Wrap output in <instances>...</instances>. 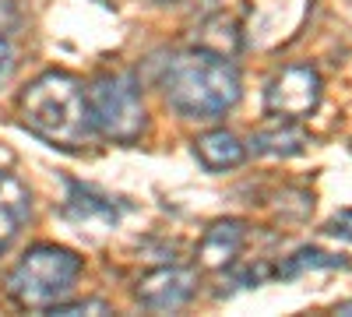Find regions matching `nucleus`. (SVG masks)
Listing matches in <instances>:
<instances>
[{"label": "nucleus", "mask_w": 352, "mask_h": 317, "mask_svg": "<svg viewBox=\"0 0 352 317\" xmlns=\"http://www.w3.org/2000/svg\"><path fill=\"white\" fill-rule=\"evenodd\" d=\"M243 243H247V222H240V219L212 222L197 243V261H201V268L222 272L229 265H236Z\"/></svg>", "instance_id": "0eeeda50"}, {"label": "nucleus", "mask_w": 352, "mask_h": 317, "mask_svg": "<svg viewBox=\"0 0 352 317\" xmlns=\"http://www.w3.org/2000/svg\"><path fill=\"white\" fill-rule=\"evenodd\" d=\"M11 67H14V53H11V43L0 36V81H4L8 74H11Z\"/></svg>", "instance_id": "dca6fc26"}, {"label": "nucleus", "mask_w": 352, "mask_h": 317, "mask_svg": "<svg viewBox=\"0 0 352 317\" xmlns=\"http://www.w3.org/2000/svg\"><path fill=\"white\" fill-rule=\"evenodd\" d=\"M335 314H342V317H352V300H349V303H338V307H335Z\"/></svg>", "instance_id": "f3484780"}, {"label": "nucleus", "mask_w": 352, "mask_h": 317, "mask_svg": "<svg viewBox=\"0 0 352 317\" xmlns=\"http://www.w3.org/2000/svg\"><path fill=\"white\" fill-rule=\"evenodd\" d=\"M324 233L342 240V243H352V208H342L338 215H331L328 226H324Z\"/></svg>", "instance_id": "2eb2a0df"}, {"label": "nucleus", "mask_w": 352, "mask_h": 317, "mask_svg": "<svg viewBox=\"0 0 352 317\" xmlns=\"http://www.w3.org/2000/svg\"><path fill=\"white\" fill-rule=\"evenodd\" d=\"M335 268H349V261L342 254L320 250V247H300L296 254H289L275 268V278H296L303 272H335Z\"/></svg>", "instance_id": "ddd939ff"}, {"label": "nucleus", "mask_w": 352, "mask_h": 317, "mask_svg": "<svg viewBox=\"0 0 352 317\" xmlns=\"http://www.w3.org/2000/svg\"><path fill=\"white\" fill-rule=\"evenodd\" d=\"M155 4H169V0H155Z\"/></svg>", "instance_id": "a211bd4d"}, {"label": "nucleus", "mask_w": 352, "mask_h": 317, "mask_svg": "<svg viewBox=\"0 0 352 317\" xmlns=\"http://www.w3.org/2000/svg\"><path fill=\"white\" fill-rule=\"evenodd\" d=\"M194 289H197V275L190 268H176V265H166V268H155L148 272L141 282H138V303L152 314H173L194 300Z\"/></svg>", "instance_id": "423d86ee"}, {"label": "nucleus", "mask_w": 352, "mask_h": 317, "mask_svg": "<svg viewBox=\"0 0 352 317\" xmlns=\"http://www.w3.org/2000/svg\"><path fill=\"white\" fill-rule=\"evenodd\" d=\"M50 314H60V317H74V314H113V307L109 303H102V300H74V303H53L50 307Z\"/></svg>", "instance_id": "4468645a"}, {"label": "nucleus", "mask_w": 352, "mask_h": 317, "mask_svg": "<svg viewBox=\"0 0 352 317\" xmlns=\"http://www.w3.org/2000/svg\"><path fill=\"white\" fill-rule=\"evenodd\" d=\"M81 257L67 247L39 243L25 250V257L8 272V296L25 310H50L71 296L74 282L81 278Z\"/></svg>", "instance_id": "7ed1b4c3"}, {"label": "nucleus", "mask_w": 352, "mask_h": 317, "mask_svg": "<svg viewBox=\"0 0 352 317\" xmlns=\"http://www.w3.org/2000/svg\"><path fill=\"white\" fill-rule=\"evenodd\" d=\"M194 50L215 53V56H236L243 50V28L232 14H208L194 28Z\"/></svg>", "instance_id": "f8f14e48"}, {"label": "nucleus", "mask_w": 352, "mask_h": 317, "mask_svg": "<svg viewBox=\"0 0 352 317\" xmlns=\"http://www.w3.org/2000/svg\"><path fill=\"white\" fill-rule=\"evenodd\" d=\"M320 96H324V81L310 64H289L272 74L268 89H264V109L282 120H307L317 113Z\"/></svg>", "instance_id": "39448f33"}, {"label": "nucleus", "mask_w": 352, "mask_h": 317, "mask_svg": "<svg viewBox=\"0 0 352 317\" xmlns=\"http://www.w3.org/2000/svg\"><path fill=\"white\" fill-rule=\"evenodd\" d=\"M194 155L204 169H212V173H226V169H236L243 159H247V145L226 127L219 131H208V134H201L194 141Z\"/></svg>", "instance_id": "9b49d317"}, {"label": "nucleus", "mask_w": 352, "mask_h": 317, "mask_svg": "<svg viewBox=\"0 0 352 317\" xmlns=\"http://www.w3.org/2000/svg\"><path fill=\"white\" fill-rule=\"evenodd\" d=\"M88 120L92 131L116 145H134L148 127V113L141 102V89L131 74H102L88 89Z\"/></svg>", "instance_id": "20e7f679"}, {"label": "nucleus", "mask_w": 352, "mask_h": 317, "mask_svg": "<svg viewBox=\"0 0 352 317\" xmlns=\"http://www.w3.org/2000/svg\"><path fill=\"white\" fill-rule=\"evenodd\" d=\"M21 124L43 138L53 149L78 152L92 141V120H88V99L81 81L64 71L39 74L18 99Z\"/></svg>", "instance_id": "f03ea898"}, {"label": "nucleus", "mask_w": 352, "mask_h": 317, "mask_svg": "<svg viewBox=\"0 0 352 317\" xmlns=\"http://www.w3.org/2000/svg\"><path fill=\"white\" fill-rule=\"evenodd\" d=\"M307 149H310V134L300 127V120L275 117V124L261 127L250 138V152L264 159H292V155H303Z\"/></svg>", "instance_id": "1a4fd4ad"}, {"label": "nucleus", "mask_w": 352, "mask_h": 317, "mask_svg": "<svg viewBox=\"0 0 352 317\" xmlns=\"http://www.w3.org/2000/svg\"><path fill=\"white\" fill-rule=\"evenodd\" d=\"M28 219H32V194L14 173L0 169V254L14 243Z\"/></svg>", "instance_id": "6e6552de"}, {"label": "nucleus", "mask_w": 352, "mask_h": 317, "mask_svg": "<svg viewBox=\"0 0 352 317\" xmlns=\"http://www.w3.org/2000/svg\"><path fill=\"white\" fill-rule=\"evenodd\" d=\"M162 96L187 120H219L240 102L243 81L226 56L187 50L173 53L162 67Z\"/></svg>", "instance_id": "f257e3e1"}, {"label": "nucleus", "mask_w": 352, "mask_h": 317, "mask_svg": "<svg viewBox=\"0 0 352 317\" xmlns=\"http://www.w3.org/2000/svg\"><path fill=\"white\" fill-rule=\"evenodd\" d=\"M67 219L81 222V226H113L120 219V205L109 197V194H99L85 184H67V205H64Z\"/></svg>", "instance_id": "9d476101"}]
</instances>
